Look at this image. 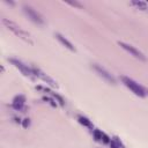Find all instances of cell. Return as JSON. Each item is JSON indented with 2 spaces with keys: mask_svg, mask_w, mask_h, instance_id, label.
<instances>
[{
  "mask_svg": "<svg viewBox=\"0 0 148 148\" xmlns=\"http://www.w3.org/2000/svg\"><path fill=\"white\" fill-rule=\"evenodd\" d=\"M131 3H132L133 6H135V7H138V8L141 9V10H145V9L147 8V3L143 2V1H132Z\"/></svg>",
  "mask_w": 148,
  "mask_h": 148,
  "instance_id": "14",
  "label": "cell"
},
{
  "mask_svg": "<svg viewBox=\"0 0 148 148\" xmlns=\"http://www.w3.org/2000/svg\"><path fill=\"white\" fill-rule=\"evenodd\" d=\"M68 5H71V6H74V7H79V8H82L83 7V5H81L80 2H77V1H69V2H67Z\"/></svg>",
  "mask_w": 148,
  "mask_h": 148,
  "instance_id": "17",
  "label": "cell"
},
{
  "mask_svg": "<svg viewBox=\"0 0 148 148\" xmlns=\"http://www.w3.org/2000/svg\"><path fill=\"white\" fill-rule=\"evenodd\" d=\"M118 45H119L121 49H124L125 51H127L128 53H131L134 58H136V59H139V60H141V61H146V60H147V58L145 57V54H143L141 51H139L136 47H134L133 45L127 44V43H124V42H118Z\"/></svg>",
  "mask_w": 148,
  "mask_h": 148,
  "instance_id": "5",
  "label": "cell"
},
{
  "mask_svg": "<svg viewBox=\"0 0 148 148\" xmlns=\"http://www.w3.org/2000/svg\"><path fill=\"white\" fill-rule=\"evenodd\" d=\"M91 67H92V69L102 77V79H104L108 83H110V84H116V79L113 77V75L110 73V72H108L104 67H102V66H99V65H97V64H92L91 65Z\"/></svg>",
  "mask_w": 148,
  "mask_h": 148,
  "instance_id": "4",
  "label": "cell"
},
{
  "mask_svg": "<svg viewBox=\"0 0 148 148\" xmlns=\"http://www.w3.org/2000/svg\"><path fill=\"white\" fill-rule=\"evenodd\" d=\"M110 148H125L124 147V143L120 141V139L118 136H113L111 138V141H110Z\"/></svg>",
  "mask_w": 148,
  "mask_h": 148,
  "instance_id": "10",
  "label": "cell"
},
{
  "mask_svg": "<svg viewBox=\"0 0 148 148\" xmlns=\"http://www.w3.org/2000/svg\"><path fill=\"white\" fill-rule=\"evenodd\" d=\"M22 126H23V128H28L29 126H30V119L29 118H24L23 120H22Z\"/></svg>",
  "mask_w": 148,
  "mask_h": 148,
  "instance_id": "15",
  "label": "cell"
},
{
  "mask_svg": "<svg viewBox=\"0 0 148 148\" xmlns=\"http://www.w3.org/2000/svg\"><path fill=\"white\" fill-rule=\"evenodd\" d=\"M77 121L81 124V125H83V126H86V127H88V128H90V130H92L94 128V125H92V123L87 118V117H83V116H79L77 117Z\"/></svg>",
  "mask_w": 148,
  "mask_h": 148,
  "instance_id": "11",
  "label": "cell"
},
{
  "mask_svg": "<svg viewBox=\"0 0 148 148\" xmlns=\"http://www.w3.org/2000/svg\"><path fill=\"white\" fill-rule=\"evenodd\" d=\"M92 136L95 139V141L97 142H102V136H103V132L99 130H94L92 131Z\"/></svg>",
  "mask_w": 148,
  "mask_h": 148,
  "instance_id": "13",
  "label": "cell"
},
{
  "mask_svg": "<svg viewBox=\"0 0 148 148\" xmlns=\"http://www.w3.org/2000/svg\"><path fill=\"white\" fill-rule=\"evenodd\" d=\"M110 141H111V138H110L109 135H106L105 133H103V136H102V142H103V143H110Z\"/></svg>",
  "mask_w": 148,
  "mask_h": 148,
  "instance_id": "16",
  "label": "cell"
},
{
  "mask_svg": "<svg viewBox=\"0 0 148 148\" xmlns=\"http://www.w3.org/2000/svg\"><path fill=\"white\" fill-rule=\"evenodd\" d=\"M120 80L124 83V86L127 87L134 95H136L139 97H146L148 95V90L145 87H142L141 84H139L138 82H135L133 79H131L128 76H125V75H121Z\"/></svg>",
  "mask_w": 148,
  "mask_h": 148,
  "instance_id": "2",
  "label": "cell"
},
{
  "mask_svg": "<svg viewBox=\"0 0 148 148\" xmlns=\"http://www.w3.org/2000/svg\"><path fill=\"white\" fill-rule=\"evenodd\" d=\"M31 69H32V73H34V75H35L36 77L40 79L42 81H44L46 84H49V86L52 87V88H58L57 82H56L52 77H50L47 74H45L44 72H42L39 68H37V67H31Z\"/></svg>",
  "mask_w": 148,
  "mask_h": 148,
  "instance_id": "7",
  "label": "cell"
},
{
  "mask_svg": "<svg viewBox=\"0 0 148 148\" xmlns=\"http://www.w3.org/2000/svg\"><path fill=\"white\" fill-rule=\"evenodd\" d=\"M23 12L28 16V18L30 21H32L34 23H36V24H44V17L37 10H35L31 6L24 5L23 6Z\"/></svg>",
  "mask_w": 148,
  "mask_h": 148,
  "instance_id": "3",
  "label": "cell"
},
{
  "mask_svg": "<svg viewBox=\"0 0 148 148\" xmlns=\"http://www.w3.org/2000/svg\"><path fill=\"white\" fill-rule=\"evenodd\" d=\"M2 23L7 27V29L8 30H10L14 35H16L18 38H21V39H23L24 42H27V43H29V44H34V42H32V39H31V36L25 31V30H23L18 24H16L15 22H13V21H10V20H8V18H2Z\"/></svg>",
  "mask_w": 148,
  "mask_h": 148,
  "instance_id": "1",
  "label": "cell"
},
{
  "mask_svg": "<svg viewBox=\"0 0 148 148\" xmlns=\"http://www.w3.org/2000/svg\"><path fill=\"white\" fill-rule=\"evenodd\" d=\"M8 60H9V62H10L12 65H14L16 68H18V69L22 72L23 75H25V76H28V77H31V79L35 76L34 73H32V69H31L30 67H28V65L23 64L21 60L15 59V58H9Z\"/></svg>",
  "mask_w": 148,
  "mask_h": 148,
  "instance_id": "6",
  "label": "cell"
},
{
  "mask_svg": "<svg viewBox=\"0 0 148 148\" xmlns=\"http://www.w3.org/2000/svg\"><path fill=\"white\" fill-rule=\"evenodd\" d=\"M54 37H56V38H57V39H58V40H59V42H60V43H61V44H62L65 47H67L69 51L75 52V47L73 46V44H72V43H71L68 39H66V38H65V37H64L61 34L57 32V34H54Z\"/></svg>",
  "mask_w": 148,
  "mask_h": 148,
  "instance_id": "9",
  "label": "cell"
},
{
  "mask_svg": "<svg viewBox=\"0 0 148 148\" xmlns=\"http://www.w3.org/2000/svg\"><path fill=\"white\" fill-rule=\"evenodd\" d=\"M5 2H6V3H9V5H12V6L14 5V2H13V1H8V0H6Z\"/></svg>",
  "mask_w": 148,
  "mask_h": 148,
  "instance_id": "19",
  "label": "cell"
},
{
  "mask_svg": "<svg viewBox=\"0 0 148 148\" xmlns=\"http://www.w3.org/2000/svg\"><path fill=\"white\" fill-rule=\"evenodd\" d=\"M43 99H44V101H47V102H49V103H50L52 106H57V103L54 102V99L49 98V97H46V96H44V97H43Z\"/></svg>",
  "mask_w": 148,
  "mask_h": 148,
  "instance_id": "18",
  "label": "cell"
},
{
  "mask_svg": "<svg viewBox=\"0 0 148 148\" xmlns=\"http://www.w3.org/2000/svg\"><path fill=\"white\" fill-rule=\"evenodd\" d=\"M49 92H50V94L53 96V98L56 99V102H58V103H59L61 106H65V101H64V98H62L60 95H58L57 92H53V91H51V90H50Z\"/></svg>",
  "mask_w": 148,
  "mask_h": 148,
  "instance_id": "12",
  "label": "cell"
},
{
  "mask_svg": "<svg viewBox=\"0 0 148 148\" xmlns=\"http://www.w3.org/2000/svg\"><path fill=\"white\" fill-rule=\"evenodd\" d=\"M24 104H25V96L24 95H16L14 98H13V102H12V108L16 111H22L24 110Z\"/></svg>",
  "mask_w": 148,
  "mask_h": 148,
  "instance_id": "8",
  "label": "cell"
}]
</instances>
